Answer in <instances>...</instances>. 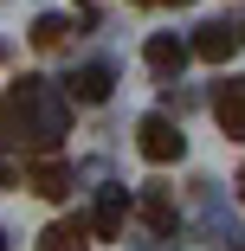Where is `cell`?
<instances>
[{"mask_svg":"<svg viewBox=\"0 0 245 251\" xmlns=\"http://www.w3.org/2000/svg\"><path fill=\"white\" fill-rule=\"evenodd\" d=\"M65 97H71V103H104V97H110V65H78L65 77Z\"/></svg>","mask_w":245,"mask_h":251,"instance_id":"cell-6","label":"cell"},{"mask_svg":"<svg viewBox=\"0 0 245 251\" xmlns=\"http://www.w3.org/2000/svg\"><path fill=\"white\" fill-rule=\"evenodd\" d=\"M7 180H13V161H0V187H7Z\"/></svg>","mask_w":245,"mask_h":251,"instance_id":"cell-12","label":"cell"},{"mask_svg":"<svg viewBox=\"0 0 245 251\" xmlns=\"http://www.w3.org/2000/svg\"><path fill=\"white\" fill-rule=\"evenodd\" d=\"M32 193L65 200V193H71V168H65V161H52V155H45V161H32Z\"/></svg>","mask_w":245,"mask_h":251,"instance_id":"cell-8","label":"cell"},{"mask_svg":"<svg viewBox=\"0 0 245 251\" xmlns=\"http://www.w3.org/2000/svg\"><path fill=\"white\" fill-rule=\"evenodd\" d=\"M245 45V32L232 26V20H213V26H200V39H193V58H207V65H219V58H232Z\"/></svg>","mask_w":245,"mask_h":251,"instance_id":"cell-5","label":"cell"},{"mask_svg":"<svg viewBox=\"0 0 245 251\" xmlns=\"http://www.w3.org/2000/svg\"><path fill=\"white\" fill-rule=\"evenodd\" d=\"M65 32H71L65 13H39V20H32V45H45V52H52V45H65Z\"/></svg>","mask_w":245,"mask_h":251,"instance_id":"cell-10","label":"cell"},{"mask_svg":"<svg viewBox=\"0 0 245 251\" xmlns=\"http://www.w3.org/2000/svg\"><path fill=\"white\" fill-rule=\"evenodd\" d=\"M71 123V97H52L45 77H20L7 97H0V142L7 148H52Z\"/></svg>","mask_w":245,"mask_h":251,"instance_id":"cell-1","label":"cell"},{"mask_svg":"<svg viewBox=\"0 0 245 251\" xmlns=\"http://www.w3.org/2000/svg\"><path fill=\"white\" fill-rule=\"evenodd\" d=\"M213 116H219V129H226L232 142H245V77H226V84L213 90Z\"/></svg>","mask_w":245,"mask_h":251,"instance_id":"cell-4","label":"cell"},{"mask_svg":"<svg viewBox=\"0 0 245 251\" xmlns=\"http://www.w3.org/2000/svg\"><path fill=\"white\" fill-rule=\"evenodd\" d=\"M142 219H149L155 232H174V200L168 193H142Z\"/></svg>","mask_w":245,"mask_h":251,"instance_id":"cell-11","label":"cell"},{"mask_svg":"<svg viewBox=\"0 0 245 251\" xmlns=\"http://www.w3.org/2000/svg\"><path fill=\"white\" fill-rule=\"evenodd\" d=\"M123 219H129V193L123 187H104L84 226H90V238H123Z\"/></svg>","mask_w":245,"mask_h":251,"instance_id":"cell-3","label":"cell"},{"mask_svg":"<svg viewBox=\"0 0 245 251\" xmlns=\"http://www.w3.org/2000/svg\"><path fill=\"white\" fill-rule=\"evenodd\" d=\"M136 148H142V155H149V161H181L187 155V135H181V123L174 116H142L136 123Z\"/></svg>","mask_w":245,"mask_h":251,"instance_id":"cell-2","label":"cell"},{"mask_svg":"<svg viewBox=\"0 0 245 251\" xmlns=\"http://www.w3.org/2000/svg\"><path fill=\"white\" fill-rule=\"evenodd\" d=\"M0 251H7V232H0Z\"/></svg>","mask_w":245,"mask_h":251,"instance_id":"cell-13","label":"cell"},{"mask_svg":"<svg viewBox=\"0 0 245 251\" xmlns=\"http://www.w3.org/2000/svg\"><path fill=\"white\" fill-rule=\"evenodd\" d=\"M39 251H90V226L84 219H58L39 232Z\"/></svg>","mask_w":245,"mask_h":251,"instance_id":"cell-7","label":"cell"},{"mask_svg":"<svg viewBox=\"0 0 245 251\" xmlns=\"http://www.w3.org/2000/svg\"><path fill=\"white\" fill-rule=\"evenodd\" d=\"M187 52H193V45H181L174 32H155V39H149V65H155V71H181Z\"/></svg>","mask_w":245,"mask_h":251,"instance_id":"cell-9","label":"cell"}]
</instances>
